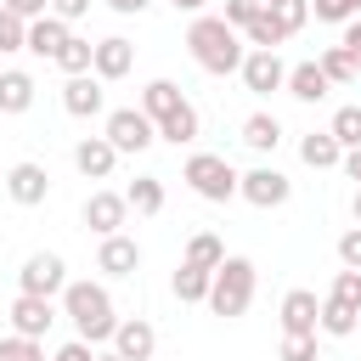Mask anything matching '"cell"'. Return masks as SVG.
Returning <instances> with one entry per match:
<instances>
[{
	"mask_svg": "<svg viewBox=\"0 0 361 361\" xmlns=\"http://www.w3.org/2000/svg\"><path fill=\"white\" fill-rule=\"evenodd\" d=\"M186 51H192V62L203 68V73H243V56H248V39H243V28H231L226 17H192V28H186Z\"/></svg>",
	"mask_w": 361,
	"mask_h": 361,
	"instance_id": "1",
	"label": "cell"
},
{
	"mask_svg": "<svg viewBox=\"0 0 361 361\" xmlns=\"http://www.w3.org/2000/svg\"><path fill=\"white\" fill-rule=\"evenodd\" d=\"M62 316L73 322V333L85 344H113L118 316H113V293L102 282H68L62 288Z\"/></svg>",
	"mask_w": 361,
	"mask_h": 361,
	"instance_id": "2",
	"label": "cell"
},
{
	"mask_svg": "<svg viewBox=\"0 0 361 361\" xmlns=\"http://www.w3.org/2000/svg\"><path fill=\"white\" fill-rule=\"evenodd\" d=\"M254 282H259V271H254V259H243V254H226V265L214 271V282H209V310L214 316H226V322H237L248 305H254Z\"/></svg>",
	"mask_w": 361,
	"mask_h": 361,
	"instance_id": "3",
	"label": "cell"
},
{
	"mask_svg": "<svg viewBox=\"0 0 361 361\" xmlns=\"http://www.w3.org/2000/svg\"><path fill=\"white\" fill-rule=\"evenodd\" d=\"M180 180H186L197 197H209V203H231V197H237V186H243V175H237L220 152H192V158H186V169H180Z\"/></svg>",
	"mask_w": 361,
	"mask_h": 361,
	"instance_id": "4",
	"label": "cell"
},
{
	"mask_svg": "<svg viewBox=\"0 0 361 361\" xmlns=\"http://www.w3.org/2000/svg\"><path fill=\"white\" fill-rule=\"evenodd\" d=\"M102 135H107V141L118 147V158H124V152H147V147L158 141V124H152L141 107H113Z\"/></svg>",
	"mask_w": 361,
	"mask_h": 361,
	"instance_id": "5",
	"label": "cell"
},
{
	"mask_svg": "<svg viewBox=\"0 0 361 361\" xmlns=\"http://www.w3.org/2000/svg\"><path fill=\"white\" fill-rule=\"evenodd\" d=\"M68 288V265H62V254H28L23 259V271H17V293H39V299H56Z\"/></svg>",
	"mask_w": 361,
	"mask_h": 361,
	"instance_id": "6",
	"label": "cell"
},
{
	"mask_svg": "<svg viewBox=\"0 0 361 361\" xmlns=\"http://www.w3.org/2000/svg\"><path fill=\"white\" fill-rule=\"evenodd\" d=\"M237 197H248L254 209H282V203L293 197V180H288L276 164H259V169H248V175H243Z\"/></svg>",
	"mask_w": 361,
	"mask_h": 361,
	"instance_id": "7",
	"label": "cell"
},
{
	"mask_svg": "<svg viewBox=\"0 0 361 361\" xmlns=\"http://www.w3.org/2000/svg\"><path fill=\"white\" fill-rule=\"evenodd\" d=\"M243 85H248L254 96L288 90V62H282L276 51H254V45H248V56H243Z\"/></svg>",
	"mask_w": 361,
	"mask_h": 361,
	"instance_id": "8",
	"label": "cell"
},
{
	"mask_svg": "<svg viewBox=\"0 0 361 361\" xmlns=\"http://www.w3.org/2000/svg\"><path fill=\"white\" fill-rule=\"evenodd\" d=\"M6 197L11 203H23V209H34V203H45L51 197V175H45V164H11L6 169Z\"/></svg>",
	"mask_w": 361,
	"mask_h": 361,
	"instance_id": "9",
	"label": "cell"
},
{
	"mask_svg": "<svg viewBox=\"0 0 361 361\" xmlns=\"http://www.w3.org/2000/svg\"><path fill=\"white\" fill-rule=\"evenodd\" d=\"M124 214H130V197H124V192H90V197H85V226H90L96 237L124 231Z\"/></svg>",
	"mask_w": 361,
	"mask_h": 361,
	"instance_id": "10",
	"label": "cell"
},
{
	"mask_svg": "<svg viewBox=\"0 0 361 361\" xmlns=\"http://www.w3.org/2000/svg\"><path fill=\"white\" fill-rule=\"evenodd\" d=\"M51 322H56V305H51V299H39V293H17V299H11V333L45 338Z\"/></svg>",
	"mask_w": 361,
	"mask_h": 361,
	"instance_id": "11",
	"label": "cell"
},
{
	"mask_svg": "<svg viewBox=\"0 0 361 361\" xmlns=\"http://www.w3.org/2000/svg\"><path fill=\"white\" fill-rule=\"evenodd\" d=\"M107 79H96V73H73L68 85H62V107L73 113V118H96L102 107H107V90H102Z\"/></svg>",
	"mask_w": 361,
	"mask_h": 361,
	"instance_id": "12",
	"label": "cell"
},
{
	"mask_svg": "<svg viewBox=\"0 0 361 361\" xmlns=\"http://www.w3.org/2000/svg\"><path fill=\"white\" fill-rule=\"evenodd\" d=\"M96 271H107V276H135V271H141V243L124 237V231L102 237V248H96Z\"/></svg>",
	"mask_w": 361,
	"mask_h": 361,
	"instance_id": "13",
	"label": "cell"
},
{
	"mask_svg": "<svg viewBox=\"0 0 361 361\" xmlns=\"http://www.w3.org/2000/svg\"><path fill=\"white\" fill-rule=\"evenodd\" d=\"M282 333H322V299L310 288L282 293Z\"/></svg>",
	"mask_w": 361,
	"mask_h": 361,
	"instance_id": "14",
	"label": "cell"
},
{
	"mask_svg": "<svg viewBox=\"0 0 361 361\" xmlns=\"http://www.w3.org/2000/svg\"><path fill=\"white\" fill-rule=\"evenodd\" d=\"M113 164H118V147H113L107 135H85V141L73 147V169H79L85 180H107Z\"/></svg>",
	"mask_w": 361,
	"mask_h": 361,
	"instance_id": "15",
	"label": "cell"
},
{
	"mask_svg": "<svg viewBox=\"0 0 361 361\" xmlns=\"http://www.w3.org/2000/svg\"><path fill=\"white\" fill-rule=\"evenodd\" d=\"M130 68H135V45H130L124 34L96 39V62H90V73H96V79H124Z\"/></svg>",
	"mask_w": 361,
	"mask_h": 361,
	"instance_id": "16",
	"label": "cell"
},
{
	"mask_svg": "<svg viewBox=\"0 0 361 361\" xmlns=\"http://www.w3.org/2000/svg\"><path fill=\"white\" fill-rule=\"evenodd\" d=\"M113 350H118L124 361H152V350H158V333H152V322H147V316H130V322H118V333H113Z\"/></svg>",
	"mask_w": 361,
	"mask_h": 361,
	"instance_id": "17",
	"label": "cell"
},
{
	"mask_svg": "<svg viewBox=\"0 0 361 361\" xmlns=\"http://www.w3.org/2000/svg\"><path fill=\"white\" fill-rule=\"evenodd\" d=\"M73 39V28H68V17H56V11H45V17H34L28 23V51L34 56H51L56 62V51Z\"/></svg>",
	"mask_w": 361,
	"mask_h": 361,
	"instance_id": "18",
	"label": "cell"
},
{
	"mask_svg": "<svg viewBox=\"0 0 361 361\" xmlns=\"http://www.w3.org/2000/svg\"><path fill=\"white\" fill-rule=\"evenodd\" d=\"M197 130H203V118H197V107H192V102H180L175 113H164V118H158V141H169V147H192V141H197Z\"/></svg>",
	"mask_w": 361,
	"mask_h": 361,
	"instance_id": "19",
	"label": "cell"
},
{
	"mask_svg": "<svg viewBox=\"0 0 361 361\" xmlns=\"http://www.w3.org/2000/svg\"><path fill=\"white\" fill-rule=\"evenodd\" d=\"M333 90V79L322 73V62H299V68H288V96L293 102H322Z\"/></svg>",
	"mask_w": 361,
	"mask_h": 361,
	"instance_id": "20",
	"label": "cell"
},
{
	"mask_svg": "<svg viewBox=\"0 0 361 361\" xmlns=\"http://www.w3.org/2000/svg\"><path fill=\"white\" fill-rule=\"evenodd\" d=\"M299 158H305L310 169H338V164H344V147H338L333 130H310V135L299 141Z\"/></svg>",
	"mask_w": 361,
	"mask_h": 361,
	"instance_id": "21",
	"label": "cell"
},
{
	"mask_svg": "<svg viewBox=\"0 0 361 361\" xmlns=\"http://www.w3.org/2000/svg\"><path fill=\"white\" fill-rule=\"evenodd\" d=\"M34 107V73L0 68V113H28Z\"/></svg>",
	"mask_w": 361,
	"mask_h": 361,
	"instance_id": "22",
	"label": "cell"
},
{
	"mask_svg": "<svg viewBox=\"0 0 361 361\" xmlns=\"http://www.w3.org/2000/svg\"><path fill=\"white\" fill-rule=\"evenodd\" d=\"M243 147H254V152H276V147H282V124H276V113H248V118H243Z\"/></svg>",
	"mask_w": 361,
	"mask_h": 361,
	"instance_id": "23",
	"label": "cell"
},
{
	"mask_svg": "<svg viewBox=\"0 0 361 361\" xmlns=\"http://www.w3.org/2000/svg\"><path fill=\"white\" fill-rule=\"evenodd\" d=\"M180 102H186V96H180V85H175V79H152V85L141 90V113H147L152 124H158L164 113H175Z\"/></svg>",
	"mask_w": 361,
	"mask_h": 361,
	"instance_id": "24",
	"label": "cell"
},
{
	"mask_svg": "<svg viewBox=\"0 0 361 361\" xmlns=\"http://www.w3.org/2000/svg\"><path fill=\"white\" fill-rule=\"evenodd\" d=\"M209 282H214V271H203V265H186V259H180V271H175V282H169V288H175V299H180V305H203V299H209Z\"/></svg>",
	"mask_w": 361,
	"mask_h": 361,
	"instance_id": "25",
	"label": "cell"
},
{
	"mask_svg": "<svg viewBox=\"0 0 361 361\" xmlns=\"http://www.w3.org/2000/svg\"><path fill=\"white\" fill-rule=\"evenodd\" d=\"M243 39H248L254 51H276V45L288 39V28H282V23L271 17V6H259V17H254V23L243 28Z\"/></svg>",
	"mask_w": 361,
	"mask_h": 361,
	"instance_id": "26",
	"label": "cell"
},
{
	"mask_svg": "<svg viewBox=\"0 0 361 361\" xmlns=\"http://www.w3.org/2000/svg\"><path fill=\"white\" fill-rule=\"evenodd\" d=\"M316 62H322V73H327L333 85H350V79L361 73V56H355L350 45H327V51H322Z\"/></svg>",
	"mask_w": 361,
	"mask_h": 361,
	"instance_id": "27",
	"label": "cell"
},
{
	"mask_svg": "<svg viewBox=\"0 0 361 361\" xmlns=\"http://www.w3.org/2000/svg\"><path fill=\"white\" fill-rule=\"evenodd\" d=\"M124 197H130L135 214H158V209H164V180H158V175H135Z\"/></svg>",
	"mask_w": 361,
	"mask_h": 361,
	"instance_id": "28",
	"label": "cell"
},
{
	"mask_svg": "<svg viewBox=\"0 0 361 361\" xmlns=\"http://www.w3.org/2000/svg\"><path fill=\"white\" fill-rule=\"evenodd\" d=\"M186 265H203V271H220V265H226V243H220L214 231H197V237L186 243Z\"/></svg>",
	"mask_w": 361,
	"mask_h": 361,
	"instance_id": "29",
	"label": "cell"
},
{
	"mask_svg": "<svg viewBox=\"0 0 361 361\" xmlns=\"http://www.w3.org/2000/svg\"><path fill=\"white\" fill-rule=\"evenodd\" d=\"M361 327V310H350V305H338V299H322V333L327 338H350Z\"/></svg>",
	"mask_w": 361,
	"mask_h": 361,
	"instance_id": "30",
	"label": "cell"
},
{
	"mask_svg": "<svg viewBox=\"0 0 361 361\" xmlns=\"http://www.w3.org/2000/svg\"><path fill=\"white\" fill-rule=\"evenodd\" d=\"M90 62H96V45H90V39H79V34L56 51V68H62L68 79H73V73H90Z\"/></svg>",
	"mask_w": 361,
	"mask_h": 361,
	"instance_id": "31",
	"label": "cell"
},
{
	"mask_svg": "<svg viewBox=\"0 0 361 361\" xmlns=\"http://www.w3.org/2000/svg\"><path fill=\"white\" fill-rule=\"evenodd\" d=\"M6 51H28V17H17V11L0 6V56Z\"/></svg>",
	"mask_w": 361,
	"mask_h": 361,
	"instance_id": "32",
	"label": "cell"
},
{
	"mask_svg": "<svg viewBox=\"0 0 361 361\" xmlns=\"http://www.w3.org/2000/svg\"><path fill=\"white\" fill-rule=\"evenodd\" d=\"M265 6H271V17H276L288 34H299V28L310 23V0H265Z\"/></svg>",
	"mask_w": 361,
	"mask_h": 361,
	"instance_id": "33",
	"label": "cell"
},
{
	"mask_svg": "<svg viewBox=\"0 0 361 361\" xmlns=\"http://www.w3.org/2000/svg\"><path fill=\"white\" fill-rule=\"evenodd\" d=\"M327 130L338 135V147H344V152H350V147H361V107H338Z\"/></svg>",
	"mask_w": 361,
	"mask_h": 361,
	"instance_id": "34",
	"label": "cell"
},
{
	"mask_svg": "<svg viewBox=\"0 0 361 361\" xmlns=\"http://www.w3.org/2000/svg\"><path fill=\"white\" fill-rule=\"evenodd\" d=\"M0 361H45V350H39V338L6 333V338H0Z\"/></svg>",
	"mask_w": 361,
	"mask_h": 361,
	"instance_id": "35",
	"label": "cell"
},
{
	"mask_svg": "<svg viewBox=\"0 0 361 361\" xmlns=\"http://www.w3.org/2000/svg\"><path fill=\"white\" fill-rule=\"evenodd\" d=\"M327 299H338V305L361 310V271H350V265H344V271L333 276V293H327Z\"/></svg>",
	"mask_w": 361,
	"mask_h": 361,
	"instance_id": "36",
	"label": "cell"
},
{
	"mask_svg": "<svg viewBox=\"0 0 361 361\" xmlns=\"http://www.w3.org/2000/svg\"><path fill=\"white\" fill-rule=\"evenodd\" d=\"M310 11L322 23H350V17H361V0H310Z\"/></svg>",
	"mask_w": 361,
	"mask_h": 361,
	"instance_id": "37",
	"label": "cell"
},
{
	"mask_svg": "<svg viewBox=\"0 0 361 361\" xmlns=\"http://www.w3.org/2000/svg\"><path fill=\"white\" fill-rule=\"evenodd\" d=\"M282 361H316V333H282Z\"/></svg>",
	"mask_w": 361,
	"mask_h": 361,
	"instance_id": "38",
	"label": "cell"
},
{
	"mask_svg": "<svg viewBox=\"0 0 361 361\" xmlns=\"http://www.w3.org/2000/svg\"><path fill=\"white\" fill-rule=\"evenodd\" d=\"M259 6H265V0H226V11H220V17H226L231 28H248V23L259 17Z\"/></svg>",
	"mask_w": 361,
	"mask_h": 361,
	"instance_id": "39",
	"label": "cell"
},
{
	"mask_svg": "<svg viewBox=\"0 0 361 361\" xmlns=\"http://www.w3.org/2000/svg\"><path fill=\"white\" fill-rule=\"evenodd\" d=\"M338 259H344L350 271H361V226H350V231L338 237Z\"/></svg>",
	"mask_w": 361,
	"mask_h": 361,
	"instance_id": "40",
	"label": "cell"
},
{
	"mask_svg": "<svg viewBox=\"0 0 361 361\" xmlns=\"http://www.w3.org/2000/svg\"><path fill=\"white\" fill-rule=\"evenodd\" d=\"M51 361H96V344H85V338H73V344H62Z\"/></svg>",
	"mask_w": 361,
	"mask_h": 361,
	"instance_id": "41",
	"label": "cell"
},
{
	"mask_svg": "<svg viewBox=\"0 0 361 361\" xmlns=\"http://www.w3.org/2000/svg\"><path fill=\"white\" fill-rule=\"evenodd\" d=\"M0 6H6V11H17V17H28V23L51 11V0H0Z\"/></svg>",
	"mask_w": 361,
	"mask_h": 361,
	"instance_id": "42",
	"label": "cell"
},
{
	"mask_svg": "<svg viewBox=\"0 0 361 361\" xmlns=\"http://www.w3.org/2000/svg\"><path fill=\"white\" fill-rule=\"evenodd\" d=\"M51 11H56V17H68V23H79V17L90 11V0H51Z\"/></svg>",
	"mask_w": 361,
	"mask_h": 361,
	"instance_id": "43",
	"label": "cell"
},
{
	"mask_svg": "<svg viewBox=\"0 0 361 361\" xmlns=\"http://www.w3.org/2000/svg\"><path fill=\"white\" fill-rule=\"evenodd\" d=\"M338 169H344V175H350V180H355V186H361V147H350V152H344V164H338Z\"/></svg>",
	"mask_w": 361,
	"mask_h": 361,
	"instance_id": "44",
	"label": "cell"
},
{
	"mask_svg": "<svg viewBox=\"0 0 361 361\" xmlns=\"http://www.w3.org/2000/svg\"><path fill=\"white\" fill-rule=\"evenodd\" d=\"M107 6H113V11H118V17H141V11H147V6H152V0H107Z\"/></svg>",
	"mask_w": 361,
	"mask_h": 361,
	"instance_id": "45",
	"label": "cell"
},
{
	"mask_svg": "<svg viewBox=\"0 0 361 361\" xmlns=\"http://www.w3.org/2000/svg\"><path fill=\"white\" fill-rule=\"evenodd\" d=\"M338 45H350V51L361 56V17H350V23H344V39H338Z\"/></svg>",
	"mask_w": 361,
	"mask_h": 361,
	"instance_id": "46",
	"label": "cell"
},
{
	"mask_svg": "<svg viewBox=\"0 0 361 361\" xmlns=\"http://www.w3.org/2000/svg\"><path fill=\"white\" fill-rule=\"evenodd\" d=\"M169 6H175V11H203L209 0H169Z\"/></svg>",
	"mask_w": 361,
	"mask_h": 361,
	"instance_id": "47",
	"label": "cell"
},
{
	"mask_svg": "<svg viewBox=\"0 0 361 361\" xmlns=\"http://www.w3.org/2000/svg\"><path fill=\"white\" fill-rule=\"evenodd\" d=\"M96 361H124V355L118 350H96Z\"/></svg>",
	"mask_w": 361,
	"mask_h": 361,
	"instance_id": "48",
	"label": "cell"
},
{
	"mask_svg": "<svg viewBox=\"0 0 361 361\" xmlns=\"http://www.w3.org/2000/svg\"><path fill=\"white\" fill-rule=\"evenodd\" d=\"M350 209H355V226H361V186H355V203H350Z\"/></svg>",
	"mask_w": 361,
	"mask_h": 361,
	"instance_id": "49",
	"label": "cell"
}]
</instances>
